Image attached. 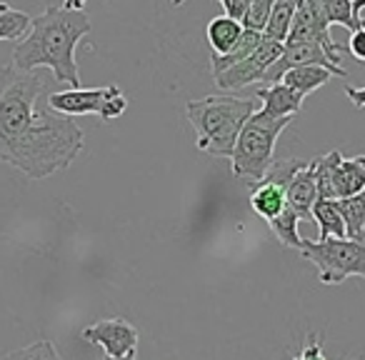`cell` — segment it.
<instances>
[{
    "label": "cell",
    "instance_id": "obj_1",
    "mask_svg": "<svg viewBox=\"0 0 365 360\" xmlns=\"http://www.w3.org/2000/svg\"><path fill=\"white\" fill-rule=\"evenodd\" d=\"M46 78L0 66V160L43 180L73 165L86 145L76 120L41 106Z\"/></svg>",
    "mask_w": 365,
    "mask_h": 360
},
{
    "label": "cell",
    "instance_id": "obj_2",
    "mask_svg": "<svg viewBox=\"0 0 365 360\" xmlns=\"http://www.w3.org/2000/svg\"><path fill=\"white\" fill-rule=\"evenodd\" d=\"M91 33V21L83 11H68L51 6L31 21L28 33L13 48V68L21 73H36L51 68L58 83L81 88V71L76 63V48Z\"/></svg>",
    "mask_w": 365,
    "mask_h": 360
},
{
    "label": "cell",
    "instance_id": "obj_3",
    "mask_svg": "<svg viewBox=\"0 0 365 360\" xmlns=\"http://www.w3.org/2000/svg\"><path fill=\"white\" fill-rule=\"evenodd\" d=\"M255 110V101L233 96H208L200 101H188L185 106L188 120L198 135V150L215 158L233 155L235 140Z\"/></svg>",
    "mask_w": 365,
    "mask_h": 360
},
{
    "label": "cell",
    "instance_id": "obj_4",
    "mask_svg": "<svg viewBox=\"0 0 365 360\" xmlns=\"http://www.w3.org/2000/svg\"><path fill=\"white\" fill-rule=\"evenodd\" d=\"M290 123H293V118H265L255 110L245 120L243 130L235 140L233 155H230L233 175L258 185L268 173V168L273 165L275 143H278L280 133Z\"/></svg>",
    "mask_w": 365,
    "mask_h": 360
},
{
    "label": "cell",
    "instance_id": "obj_5",
    "mask_svg": "<svg viewBox=\"0 0 365 360\" xmlns=\"http://www.w3.org/2000/svg\"><path fill=\"white\" fill-rule=\"evenodd\" d=\"M300 253L318 268L323 285H340L348 278L365 280V240L328 238L315 243L303 240Z\"/></svg>",
    "mask_w": 365,
    "mask_h": 360
},
{
    "label": "cell",
    "instance_id": "obj_6",
    "mask_svg": "<svg viewBox=\"0 0 365 360\" xmlns=\"http://www.w3.org/2000/svg\"><path fill=\"white\" fill-rule=\"evenodd\" d=\"M48 108L61 115H98L103 123L115 120L128 110V98L118 86L106 88H68L48 96Z\"/></svg>",
    "mask_w": 365,
    "mask_h": 360
},
{
    "label": "cell",
    "instance_id": "obj_7",
    "mask_svg": "<svg viewBox=\"0 0 365 360\" xmlns=\"http://www.w3.org/2000/svg\"><path fill=\"white\" fill-rule=\"evenodd\" d=\"M298 66H318V68L330 71L335 78H348V71L340 66V58L328 53L323 46H318V43H285L280 58L265 71L263 83H268V86L280 83V78H283L290 68H298Z\"/></svg>",
    "mask_w": 365,
    "mask_h": 360
},
{
    "label": "cell",
    "instance_id": "obj_8",
    "mask_svg": "<svg viewBox=\"0 0 365 360\" xmlns=\"http://www.w3.org/2000/svg\"><path fill=\"white\" fill-rule=\"evenodd\" d=\"M280 53H283V43H275V41L263 38V43H260L258 51H255L253 56H248L245 61L235 63V66L225 68L223 73L213 76L215 86H218L220 91L228 93V91H240V88L250 86V83H255V81H263L265 71L278 61Z\"/></svg>",
    "mask_w": 365,
    "mask_h": 360
},
{
    "label": "cell",
    "instance_id": "obj_9",
    "mask_svg": "<svg viewBox=\"0 0 365 360\" xmlns=\"http://www.w3.org/2000/svg\"><path fill=\"white\" fill-rule=\"evenodd\" d=\"M83 340L103 348L108 358H135L138 350V328L123 318H106L88 325L83 330Z\"/></svg>",
    "mask_w": 365,
    "mask_h": 360
},
{
    "label": "cell",
    "instance_id": "obj_10",
    "mask_svg": "<svg viewBox=\"0 0 365 360\" xmlns=\"http://www.w3.org/2000/svg\"><path fill=\"white\" fill-rule=\"evenodd\" d=\"M285 43H318V46H323L328 53H333V56L345 51V48L338 46V43L333 41V36H330V26L325 23L323 13H320L318 0L298 3V11H295L293 26H290L288 41Z\"/></svg>",
    "mask_w": 365,
    "mask_h": 360
},
{
    "label": "cell",
    "instance_id": "obj_11",
    "mask_svg": "<svg viewBox=\"0 0 365 360\" xmlns=\"http://www.w3.org/2000/svg\"><path fill=\"white\" fill-rule=\"evenodd\" d=\"M318 200V180H315L313 160H308L285 185V203L298 213L300 220L313 218V205Z\"/></svg>",
    "mask_w": 365,
    "mask_h": 360
},
{
    "label": "cell",
    "instance_id": "obj_12",
    "mask_svg": "<svg viewBox=\"0 0 365 360\" xmlns=\"http://www.w3.org/2000/svg\"><path fill=\"white\" fill-rule=\"evenodd\" d=\"M330 188H333V200L363 193L365 190V155L340 158V163L333 170V178H330Z\"/></svg>",
    "mask_w": 365,
    "mask_h": 360
},
{
    "label": "cell",
    "instance_id": "obj_13",
    "mask_svg": "<svg viewBox=\"0 0 365 360\" xmlns=\"http://www.w3.org/2000/svg\"><path fill=\"white\" fill-rule=\"evenodd\" d=\"M255 98L263 101V108H260L258 113L265 118H293L300 113L303 101H305V98H300L298 93L290 91L283 83H273V86H268V88H260V91L255 93Z\"/></svg>",
    "mask_w": 365,
    "mask_h": 360
},
{
    "label": "cell",
    "instance_id": "obj_14",
    "mask_svg": "<svg viewBox=\"0 0 365 360\" xmlns=\"http://www.w3.org/2000/svg\"><path fill=\"white\" fill-rule=\"evenodd\" d=\"M333 73L325 71V68H318V66H298V68H290L280 83L288 86L290 91H295L300 98H308L310 93H315L318 88H323L325 83L333 81Z\"/></svg>",
    "mask_w": 365,
    "mask_h": 360
},
{
    "label": "cell",
    "instance_id": "obj_15",
    "mask_svg": "<svg viewBox=\"0 0 365 360\" xmlns=\"http://www.w3.org/2000/svg\"><path fill=\"white\" fill-rule=\"evenodd\" d=\"M243 36V26L238 21L228 16L213 18L205 28V38H208V46L213 48V56H225L235 48V43Z\"/></svg>",
    "mask_w": 365,
    "mask_h": 360
},
{
    "label": "cell",
    "instance_id": "obj_16",
    "mask_svg": "<svg viewBox=\"0 0 365 360\" xmlns=\"http://www.w3.org/2000/svg\"><path fill=\"white\" fill-rule=\"evenodd\" d=\"M285 205H288L285 203V188H280V185H275V183H268V180H260L253 193H250V208H253V213L260 215L265 223L273 220Z\"/></svg>",
    "mask_w": 365,
    "mask_h": 360
},
{
    "label": "cell",
    "instance_id": "obj_17",
    "mask_svg": "<svg viewBox=\"0 0 365 360\" xmlns=\"http://www.w3.org/2000/svg\"><path fill=\"white\" fill-rule=\"evenodd\" d=\"M260 43H263V33L243 28V36H240V41L235 43L233 51L225 53V56H213V58H210V71H213V76H218V73H223L225 68L235 66V63H240V61H245L248 56H253V53L258 51Z\"/></svg>",
    "mask_w": 365,
    "mask_h": 360
},
{
    "label": "cell",
    "instance_id": "obj_18",
    "mask_svg": "<svg viewBox=\"0 0 365 360\" xmlns=\"http://www.w3.org/2000/svg\"><path fill=\"white\" fill-rule=\"evenodd\" d=\"M295 11H298V3H295V0H275L273 11H270V16H268V23H265V28H263V38L275 41V43L288 41Z\"/></svg>",
    "mask_w": 365,
    "mask_h": 360
},
{
    "label": "cell",
    "instance_id": "obj_19",
    "mask_svg": "<svg viewBox=\"0 0 365 360\" xmlns=\"http://www.w3.org/2000/svg\"><path fill=\"white\" fill-rule=\"evenodd\" d=\"M345 223V235L350 240H365V190L350 198L335 200Z\"/></svg>",
    "mask_w": 365,
    "mask_h": 360
},
{
    "label": "cell",
    "instance_id": "obj_20",
    "mask_svg": "<svg viewBox=\"0 0 365 360\" xmlns=\"http://www.w3.org/2000/svg\"><path fill=\"white\" fill-rule=\"evenodd\" d=\"M313 220L318 223V240H328V238H348L345 235V223L343 215H340L335 200H315L313 205Z\"/></svg>",
    "mask_w": 365,
    "mask_h": 360
},
{
    "label": "cell",
    "instance_id": "obj_21",
    "mask_svg": "<svg viewBox=\"0 0 365 360\" xmlns=\"http://www.w3.org/2000/svg\"><path fill=\"white\" fill-rule=\"evenodd\" d=\"M298 223H300L298 213H295L290 205H285V208L280 210V213L275 215L273 220H268L270 230L278 235L280 243L288 245V248H295V250L303 248V238L298 235Z\"/></svg>",
    "mask_w": 365,
    "mask_h": 360
},
{
    "label": "cell",
    "instance_id": "obj_22",
    "mask_svg": "<svg viewBox=\"0 0 365 360\" xmlns=\"http://www.w3.org/2000/svg\"><path fill=\"white\" fill-rule=\"evenodd\" d=\"M33 18L18 8L0 3V41H21L31 28Z\"/></svg>",
    "mask_w": 365,
    "mask_h": 360
},
{
    "label": "cell",
    "instance_id": "obj_23",
    "mask_svg": "<svg viewBox=\"0 0 365 360\" xmlns=\"http://www.w3.org/2000/svg\"><path fill=\"white\" fill-rule=\"evenodd\" d=\"M318 6L328 26H343L348 31L363 26V21H358L353 13V0H318Z\"/></svg>",
    "mask_w": 365,
    "mask_h": 360
},
{
    "label": "cell",
    "instance_id": "obj_24",
    "mask_svg": "<svg viewBox=\"0 0 365 360\" xmlns=\"http://www.w3.org/2000/svg\"><path fill=\"white\" fill-rule=\"evenodd\" d=\"M3 360H63V358L51 340H36V343L26 345V348L11 350L8 355H3Z\"/></svg>",
    "mask_w": 365,
    "mask_h": 360
},
{
    "label": "cell",
    "instance_id": "obj_25",
    "mask_svg": "<svg viewBox=\"0 0 365 360\" xmlns=\"http://www.w3.org/2000/svg\"><path fill=\"white\" fill-rule=\"evenodd\" d=\"M308 160H300V158H285V160H273V165L268 168V173H265L263 180H268V183H275L280 185V188H285V185L293 180V175L300 170V168L305 165Z\"/></svg>",
    "mask_w": 365,
    "mask_h": 360
},
{
    "label": "cell",
    "instance_id": "obj_26",
    "mask_svg": "<svg viewBox=\"0 0 365 360\" xmlns=\"http://www.w3.org/2000/svg\"><path fill=\"white\" fill-rule=\"evenodd\" d=\"M273 6H275V0H250V8H248V13H245V18H243V23H240V26L248 28V31L263 33V28H265V23H268V16H270V11H273Z\"/></svg>",
    "mask_w": 365,
    "mask_h": 360
},
{
    "label": "cell",
    "instance_id": "obj_27",
    "mask_svg": "<svg viewBox=\"0 0 365 360\" xmlns=\"http://www.w3.org/2000/svg\"><path fill=\"white\" fill-rule=\"evenodd\" d=\"M345 51L358 63H365V21H363V26L350 33V41H348V46H345Z\"/></svg>",
    "mask_w": 365,
    "mask_h": 360
},
{
    "label": "cell",
    "instance_id": "obj_28",
    "mask_svg": "<svg viewBox=\"0 0 365 360\" xmlns=\"http://www.w3.org/2000/svg\"><path fill=\"white\" fill-rule=\"evenodd\" d=\"M218 3L223 6L225 16L238 23H243L245 13H248V8H250V0H218Z\"/></svg>",
    "mask_w": 365,
    "mask_h": 360
},
{
    "label": "cell",
    "instance_id": "obj_29",
    "mask_svg": "<svg viewBox=\"0 0 365 360\" xmlns=\"http://www.w3.org/2000/svg\"><path fill=\"white\" fill-rule=\"evenodd\" d=\"M293 360H328V358L323 355V345H320V340L310 338Z\"/></svg>",
    "mask_w": 365,
    "mask_h": 360
},
{
    "label": "cell",
    "instance_id": "obj_30",
    "mask_svg": "<svg viewBox=\"0 0 365 360\" xmlns=\"http://www.w3.org/2000/svg\"><path fill=\"white\" fill-rule=\"evenodd\" d=\"M345 96L355 108H365V88H348L345 86Z\"/></svg>",
    "mask_w": 365,
    "mask_h": 360
},
{
    "label": "cell",
    "instance_id": "obj_31",
    "mask_svg": "<svg viewBox=\"0 0 365 360\" xmlns=\"http://www.w3.org/2000/svg\"><path fill=\"white\" fill-rule=\"evenodd\" d=\"M63 8H68V11H83V8H86V0H66Z\"/></svg>",
    "mask_w": 365,
    "mask_h": 360
},
{
    "label": "cell",
    "instance_id": "obj_32",
    "mask_svg": "<svg viewBox=\"0 0 365 360\" xmlns=\"http://www.w3.org/2000/svg\"><path fill=\"white\" fill-rule=\"evenodd\" d=\"M363 8H365V0H353V13L358 21H363V18H360V11H363Z\"/></svg>",
    "mask_w": 365,
    "mask_h": 360
},
{
    "label": "cell",
    "instance_id": "obj_33",
    "mask_svg": "<svg viewBox=\"0 0 365 360\" xmlns=\"http://www.w3.org/2000/svg\"><path fill=\"white\" fill-rule=\"evenodd\" d=\"M103 360H135V358H108V355H106Z\"/></svg>",
    "mask_w": 365,
    "mask_h": 360
},
{
    "label": "cell",
    "instance_id": "obj_34",
    "mask_svg": "<svg viewBox=\"0 0 365 360\" xmlns=\"http://www.w3.org/2000/svg\"><path fill=\"white\" fill-rule=\"evenodd\" d=\"M182 3H185V0H173V6H175V8H178V6H182Z\"/></svg>",
    "mask_w": 365,
    "mask_h": 360
},
{
    "label": "cell",
    "instance_id": "obj_35",
    "mask_svg": "<svg viewBox=\"0 0 365 360\" xmlns=\"http://www.w3.org/2000/svg\"><path fill=\"white\" fill-rule=\"evenodd\" d=\"M295 3H305V0H295Z\"/></svg>",
    "mask_w": 365,
    "mask_h": 360
}]
</instances>
